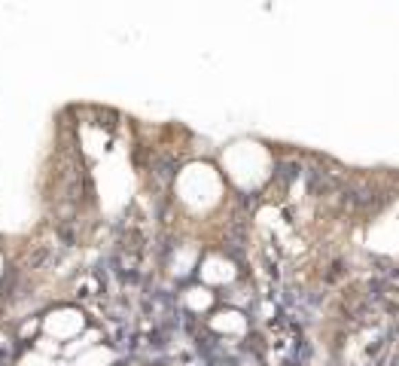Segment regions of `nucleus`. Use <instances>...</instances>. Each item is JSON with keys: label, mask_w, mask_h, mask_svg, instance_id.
Instances as JSON below:
<instances>
[{"label": "nucleus", "mask_w": 399, "mask_h": 366, "mask_svg": "<svg viewBox=\"0 0 399 366\" xmlns=\"http://www.w3.org/2000/svg\"><path fill=\"white\" fill-rule=\"evenodd\" d=\"M180 193L189 205L195 208H204L211 202H217V193H219V180L211 168L204 165H192L186 174L180 177Z\"/></svg>", "instance_id": "obj_1"}, {"label": "nucleus", "mask_w": 399, "mask_h": 366, "mask_svg": "<svg viewBox=\"0 0 399 366\" xmlns=\"http://www.w3.org/2000/svg\"><path fill=\"white\" fill-rule=\"evenodd\" d=\"M46 330L55 339H70V336H76L83 330V314L80 312H55L46 321Z\"/></svg>", "instance_id": "obj_2"}, {"label": "nucleus", "mask_w": 399, "mask_h": 366, "mask_svg": "<svg viewBox=\"0 0 399 366\" xmlns=\"http://www.w3.org/2000/svg\"><path fill=\"white\" fill-rule=\"evenodd\" d=\"M202 274H204V281H211V284H223V281H229L235 272H232V263H226V259L213 257V259H208V263H204Z\"/></svg>", "instance_id": "obj_3"}, {"label": "nucleus", "mask_w": 399, "mask_h": 366, "mask_svg": "<svg viewBox=\"0 0 399 366\" xmlns=\"http://www.w3.org/2000/svg\"><path fill=\"white\" fill-rule=\"evenodd\" d=\"M213 327H217L219 333H241V330H244V318H241L238 312H223L213 318Z\"/></svg>", "instance_id": "obj_4"}, {"label": "nucleus", "mask_w": 399, "mask_h": 366, "mask_svg": "<svg viewBox=\"0 0 399 366\" xmlns=\"http://www.w3.org/2000/svg\"><path fill=\"white\" fill-rule=\"evenodd\" d=\"M113 360V351H107V348H91L89 354H83L80 360H76V366H104V363H110Z\"/></svg>", "instance_id": "obj_5"}, {"label": "nucleus", "mask_w": 399, "mask_h": 366, "mask_svg": "<svg viewBox=\"0 0 399 366\" xmlns=\"http://www.w3.org/2000/svg\"><path fill=\"white\" fill-rule=\"evenodd\" d=\"M189 305L195 308V312L208 308V305H211V293H208V290H189Z\"/></svg>", "instance_id": "obj_6"}, {"label": "nucleus", "mask_w": 399, "mask_h": 366, "mask_svg": "<svg viewBox=\"0 0 399 366\" xmlns=\"http://www.w3.org/2000/svg\"><path fill=\"white\" fill-rule=\"evenodd\" d=\"M21 366H49L46 360H43V357H25V363Z\"/></svg>", "instance_id": "obj_7"}]
</instances>
